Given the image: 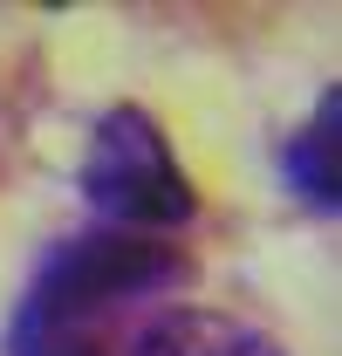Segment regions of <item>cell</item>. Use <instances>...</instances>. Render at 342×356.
<instances>
[{
  "instance_id": "obj_4",
  "label": "cell",
  "mask_w": 342,
  "mask_h": 356,
  "mask_svg": "<svg viewBox=\"0 0 342 356\" xmlns=\"http://www.w3.org/2000/svg\"><path fill=\"white\" fill-rule=\"evenodd\" d=\"M281 165H288L295 199H308L315 213H336V199H342V96L336 89H322L315 124L295 131V144H288Z\"/></svg>"
},
{
  "instance_id": "obj_1",
  "label": "cell",
  "mask_w": 342,
  "mask_h": 356,
  "mask_svg": "<svg viewBox=\"0 0 342 356\" xmlns=\"http://www.w3.org/2000/svg\"><path fill=\"white\" fill-rule=\"evenodd\" d=\"M83 199L110 220V233H158V226H185L199 192L192 178L178 172L165 131L137 110V103H117L96 117L89 131V151H83Z\"/></svg>"
},
{
  "instance_id": "obj_3",
  "label": "cell",
  "mask_w": 342,
  "mask_h": 356,
  "mask_svg": "<svg viewBox=\"0 0 342 356\" xmlns=\"http://www.w3.org/2000/svg\"><path fill=\"white\" fill-rule=\"evenodd\" d=\"M130 356H288L267 329L219 309H165L158 322L137 329Z\"/></svg>"
},
{
  "instance_id": "obj_5",
  "label": "cell",
  "mask_w": 342,
  "mask_h": 356,
  "mask_svg": "<svg viewBox=\"0 0 342 356\" xmlns=\"http://www.w3.org/2000/svg\"><path fill=\"white\" fill-rule=\"evenodd\" d=\"M14 356H103L96 329H55V322H14Z\"/></svg>"
},
{
  "instance_id": "obj_2",
  "label": "cell",
  "mask_w": 342,
  "mask_h": 356,
  "mask_svg": "<svg viewBox=\"0 0 342 356\" xmlns=\"http://www.w3.org/2000/svg\"><path fill=\"white\" fill-rule=\"evenodd\" d=\"M178 261L144 233H83L62 240L42 261L35 288L21 295L14 322H55V329H96V315H110L117 302H137L151 288H165Z\"/></svg>"
}]
</instances>
